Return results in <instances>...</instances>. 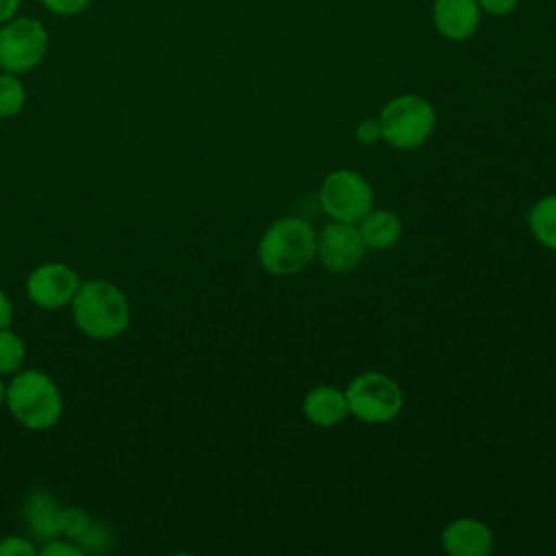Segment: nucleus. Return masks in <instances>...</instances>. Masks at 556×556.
I'll use <instances>...</instances> for the list:
<instances>
[{"label":"nucleus","mask_w":556,"mask_h":556,"mask_svg":"<svg viewBox=\"0 0 556 556\" xmlns=\"http://www.w3.org/2000/svg\"><path fill=\"white\" fill-rule=\"evenodd\" d=\"M0 556H35V545L22 536H4L0 541Z\"/></svg>","instance_id":"412c9836"},{"label":"nucleus","mask_w":556,"mask_h":556,"mask_svg":"<svg viewBox=\"0 0 556 556\" xmlns=\"http://www.w3.org/2000/svg\"><path fill=\"white\" fill-rule=\"evenodd\" d=\"M319 202L334 222L356 224L374 208V193L358 172L334 169L321 182Z\"/></svg>","instance_id":"0eeeda50"},{"label":"nucleus","mask_w":556,"mask_h":556,"mask_svg":"<svg viewBox=\"0 0 556 556\" xmlns=\"http://www.w3.org/2000/svg\"><path fill=\"white\" fill-rule=\"evenodd\" d=\"M13 321V306H11V300L7 298L4 291H0V330L2 328H9Z\"/></svg>","instance_id":"393cba45"},{"label":"nucleus","mask_w":556,"mask_h":556,"mask_svg":"<svg viewBox=\"0 0 556 556\" xmlns=\"http://www.w3.org/2000/svg\"><path fill=\"white\" fill-rule=\"evenodd\" d=\"M26 102V91L17 74H0V117H15Z\"/></svg>","instance_id":"dca6fc26"},{"label":"nucleus","mask_w":556,"mask_h":556,"mask_svg":"<svg viewBox=\"0 0 556 556\" xmlns=\"http://www.w3.org/2000/svg\"><path fill=\"white\" fill-rule=\"evenodd\" d=\"M519 0H478L480 9H484L491 15H506L517 7Z\"/></svg>","instance_id":"b1692460"},{"label":"nucleus","mask_w":556,"mask_h":556,"mask_svg":"<svg viewBox=\"0 0 556 556\" xmlns=\"http://www.w3.org/2000/svg\"><path fill=\"white\" fill-rule=\"evenodd\" d=\"M367 245L356 224L332 222L317 235V252L330 271H352L365 258Z\"/></svg>","instance_id":"6e6552de"},{"label":"nucleus","mask_w":556,"mask_h":556,"mask_svg":"<svg viewBox=\"0 0 556 556\" xmlns=\"http://www.w3.org/2000/svg\"><path fill=\"white\" fill-rule=\"evenodd\" d=\"M22 0H0V24H4L7 20L17 15Z\"/></svg>","instance_id":"a878e982"},{"label":"nucleus","mask_w":556,"mask_h":556,"mask_svg":"<svg viewBox=\"0 0 556 556\" xmlns=\"http://www.w3.org/2000/svg\"><path fill=\"white\" fill-rule=\"evenodd\" d=\"M61 508L63 506L50 493H46V491L30 493L28 500L24 502V519H26L30 534L43 543L50 539H56Z\"/></svg>","instance_id":"ddd939ff"},{"label":"nucleus","mask_w":556,"mask_h":556,"mask_svg":"<svg viewBox=\"0 0 556 556\" xmlns=\"http://www.w3.org/2000/svg\"><path fill=\"white\" fill-rule=\"evenodd\" d=\"M358 224H361L358 230H361L365 245L374 248V250L393 248L402 235V222L391 211H382V208L374 211L371 208Z\"/></svg>","instance_id":"4468645a"},{"label":"nucleus","mask_w":556,"mask_h":556,"mask_svg":"<svg viewBox=\"0 0 556 556\" xmlns=\"http://www.w3.org/2000/svg\"><path fill=\"white\" fill-rule=\"evenodd\" d=\"M11 415L28 430L52 428L63 413L61 391L54 380L39 369H24L7 387V400Z\"/></svg>","instance_id":"7ed1b4c3"},{"label":"nucleus","mask_w":556,"mask_h":556,"mask_svg":"<svg viewBox=\"0 0 556 556\" xmlns=\"http://www.w3.org/2000/svg\"><path fill=\"white\" fill-rule=\"evenodd\" d=\"M76 326L91 339H115L130 324V306L124 291L109 280L80 282L70 302Z\"/></svg>","instance_id":"f257e3e1"},{"label":"nucleus","mask_w":556,"mask_h":556,"mask_svg":"<svg viewBox=\"0 0 556 556\" xmlns=\"http://www.w3.org/2000/svg\"><path fill=\"white\" fill-rule=\"evenodd\" d=\"M432 22L452 41L469 39L480 24V4L478 0H434Z\"/></svg>","instance_id":"9b49d317"},{"label":"nucleus","mask_w":556,"mask_h":556,"mask_svg":"<svg viewBox=\"0 0 556 556\" xmlns=\"http://www.w3.org/2000/svg\"><path fill=\"white\" fill-rule=\"evenodd\" d=\"M80 287L78 274L63 263H43L26 280V295L41 308H61L72 302Z\"/></svg>","instance_id":"1a4fd4ad"},{"label":"nucleus","mask_w":556,"mask_h":556,"mask_svg":"<svg viewBox=\"0 0 556 556\" xmlns=\"http://www.w3.org/2000/svg\"><path fill=\"white\" fill-rule=\"evenodd\" d=\"M78 547L85 552H106L111 549V532L106 526L102 523H89V528L85 530V534L76 541Z\"/></svg>","instance_id":"6ab92c4d"},{"label":"nucleus","mask_w":556,"mask_h":556,"mask_svg":"<svg viewBox=\"0 0 556 556\" xmlns=\"http://www.w3.org/2000/svg\"><path fill=\"white\" fill-rule=\"evenodd\" d=\"M26 358V345L24 341L11 330H0V374H13L22 367Z\"/></svg>","instance_id":"f3484780"},{"label":"nucleus","mask_w":556,"mask_h":556,"mask_svg":"<svg viewBox=\"0 0 556 556\" xmlns=\"http://www.w3.org/2000/svg\"><path fill=\"white\" fill-rule=\"evenodd\" d=\"M356 139H358L361 143H365V146H371V143H376L378 139H382L380 122H378V119H371V117L358 122V126H356Z\"/></svg>","instance_id":"5701e85b"},{"label":"nucleus","mask_w":556,"mask_h":556,"mask_svg":"<svg viewBox=\"0 0 556 556\" xmlns=\"http://www.w3.org/2000/svg\"><path fill=\"white\" fill-rule=\"evenodd\" d=\"M89 523H91V519L83 508L70 506V508H61V513H59V534H63L72 541H78L85 534V530L89 528Z\"/></svg>","instance_id":"a211bd4d"},{"label":"nucleus","mask_w":556,"mask_h":556,"mask_svg":"<svg viewBox=\"0 0 556 556\" xmlns=\"http://www.w3.org/2000/svg\"><path fill=\"white\" fill-rule=\"evenodd\" d=\"M302 410L311 424L321 428L341 424L350 413L345 391H339L337 387H330V384H321L308 391L302 402Z\"/></svg>","instance_id":"f8f14e48"},{"label":"nucleus","mask_w":556,"mask_h":556,"mask_svg":"<svg viewBox=\"0 0 556 556\" xmlns=\"http://www.w3.org/2000/svg\"><path fill=\"white\" fill-rule=\"evenodd\" d=\"M41 556H83V549L70 541L61 539H50L41 547Z\"/></svg>","instance_id":"4be33fe9"},{"label":"nucleus","mask_w":556,"mask_h":556,"mask_svg":"<svg viewBox=\"0 0 556 556\" xmlns=\"http://www.w3.org/2000/svg\"><path fill=\"white\" fill-rule=\"evenodd\" d=\"M441 545L452 556H486L493 549V534L482 521L460 517L443 528Z\"/></svg>","instance_id":"9d476101"},{"label":"nucleus","mask_w":556,"mask_h":556,"mask_svg":"<svg viewBox=\"0 0 556 556\" xmlns=\"http://www.w3.org/2000/svg\"><path fill=\"white\" fill-rule=\"evenodd\" d=\"M4 400H7V387H4V382L0 380V406L4 404Z\"/></svg>","instance_id":"bb28decb"},{"label":"nucleus","mask_w":556,"mask_h":556,"mask_svg":"<svg viewBox=\"0 0 556 556\" xmlns=\"http://www.w3.org/2000/svg\"><path fill=\"white\" fill-rule=\"evenodd\" d=\"M41 4L54 13V15H61V17H74V15H80L83 11L89 9L91 0H41Z\"/></svg>","instance_id":"aec40b11"},{"label":"nucleus","mask_w":556,"mask_h":556,"mask_svg":"<svg viewBox=\"0 0 556 556\" xmlns=\"http://www.w3.org/2000/svg\"><path fill=\"white\" fill-rule=\"evenodd\" d=\"M317 235L302 217L274 222L258 241V261L274 276L298 274L315 258Z\"/></svg>","instance_id":"f03ea898"},{"label":"nucleus","mask_w":556,"mask_h":556,"mask_svg":"<svg viewBox=\"0 0 556 556\" xmlns=\"http://www.w3.org/2000/svg\"><path fill=\"white\" fill-rule=\"evenodd\" d=\"M382 139L397 150H413L432 135L434 130V109L432 104L415 93L397 96L384 104L380 117Z\"/></svg>","instance_id":"20e7f679"},{"label":"nucleus","mask_w":556,"mask_h":556,"mask_svg":"<svg viewBox=\"0 0 556 556\" xmlns=\"http://www.w3.org/2000/svg\"><path fill=\"white\" fill-rule=\"evenodd\" d=\"M345 400L350 413L365 424L391 421L402 408V391L397 382L380 371L356 376L345 389Z\"/></svg>","instance_id":"423d86ee"},{"label":"nucleus","mask_w":556,"mask_h":556,"mask_svg":"<svg viewBox=\"0 0 556 556\" xmlns=\"http://www.w3.org/2000/svg\"><path fill=\"white\" fill-rule=\"evenodd\" d=\"M530 230L534 239L556 252V195L541 198L528 215Z\"/></svg>","instance_id":"2eb2a0df"},{"label":"nucleus","mask_w":556,"mask_h":556,"mask_svg":"<svg viewBox=\"0 0 556 556\" xmlns=\"http://www.w3.org/2000/svg\"><path fill=\"white\" fill-rule=\"evenodd\" d=\"M50 35L35 17L15 15L0 24V70L26 74L35 70L48 52Z\"/></svg>","instance_id":"39448f33"}]
</instances>
